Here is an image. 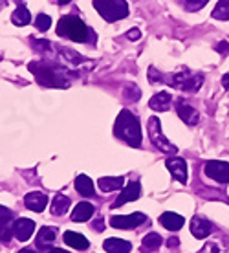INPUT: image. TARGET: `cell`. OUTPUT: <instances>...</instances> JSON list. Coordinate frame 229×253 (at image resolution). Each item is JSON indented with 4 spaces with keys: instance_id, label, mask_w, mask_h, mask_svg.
<instances>
[{
    "instance_id": "cell-23",
    "label": "cell",
    "mask_w": 229,
    "mask_h": 253,
    "mask_svg": "<svg viewBox=\"0 0 229 253\" xmlns=\"http://www.w3.org/2000/svg\"><path fill=\"white\" fill-rule=\"evenodd\" d=\"M70 209V198L63 195H57L51 202V215L53 216H61L64 215L66 211Z\"/></svg>"
},
{
    "instance_id": "cell-30",
    "label": "cell",
    "mask_w": 229,
    "mask_h": 253,
    "mask_svg": "<svg viewBox=\"0 0 229 253\" xmlns=\"http://www.w3.org/2000/svg\"><path fill=\"white\" fill-rule=\"evenodd\" d=\"M35 26H37L38 32H48V28L51 26V19L48 15H44V13H40V15H37V19H35Z\"/></svg>"
},
{
    "instance_id": "cell-33",
    "label": "cell",
    "mask_w": 229,
    "mask_h": 253,
    "mask_svg": "<svg viewBox=\"0 0 229 253\" xmlns=\"http://www.w3.org/2000/svg\"><path fill=\"white\" fill-rule=\"evenodd\" d=\"M127 37L130 39V41H138V39L141 37V33H140V30H136V28H134V30H130V32L127 33Z\"/></svg>"
},
{
    "instance_id": "cell-28",
    "label": "cell",
    "mask_w": 229,
    "mask_h": 253,
    "mask_svg": "<svg viewBox=\"0 0 229 253\" xmlns=\"http://www.w3.org/2000/svg\"><path fill=\"white\" fill-rule=\"evenodd\" d=\"M178 2L184 6V9H187V11H198V9H202L209 0H178Z\"/></svg>"
},
{
    "instance_id": "cell-27",
    "label": "cell",
    "mask_w": 229,
    "mask_h": 253,
    "mask_svg": "<svg viewBox=\"0 0 229 253\" xmlns=\"http://www.w3.org/2000/svg\"><path fill=\"white\" fill-rule=\"evenodd\" d=\"M163 244V239L158 233H147L143 237V248L145 250H158Z\"/></svg>"
},
{
    "instance_id": "cell-20",
    "label": "cell",
    "mask_w": 229,
    "mask_h": 253,
    "mask_svg": "<svg viewBox=\"0 0 229 253\" xmlns=\"http://www.w3.org/2000/svg\"><path fill=\"white\" fill-rule=\"evenodd\" d=\"M64 242H66L68 246L76 248V250H88V246H90L88 239H84V235L76 233V231H66V233H64Z\"/></svg>"
},
{
    "instance_id": "cell-6",
    "label": "cell",
    "mask_w": 229,
    "mask_h": 253,
    "mask_svg": "<svg viewBox=\"0 0 229 253\" xmlns=\"http://www.w3.org/2000/svg\"><path fill=\"white\" fill-rule=\"evenodd\" d=\"M147 130H149V138H151V143L154 147H158L159 151L165 152V154H176V147L161 134V123H159L158 118H151L149 120Z\"/></svg>"
},
{
    "instance_id": "cell-31",
    "label": "cell",
    "mask_w": 229,
    "mask_h": 253,
    "mask_svg": "<svg viewBox=\"0 0 229 253\" xmlns=\"http://www.w3.org/2000/svg\"><path fill=\"white\" fill-rule=\"evenodd\" d=\"M32 42H33V46L40 51H46V50H50L51 48V42H48V41H38V39H33Z\"/></svg>"
},
{
    "instance_id": "cell-4",
    "label": "cell",
    "mask_w": 229,
    "mask_h": 253,
    "mask_svg": "<svg viewBox=\"0 0 229 253\" xmlns=\"http://www.w3.org/2000/svg\"><path fill=\"white\" fill-rule=\"evenodd\" d=\"M57 35L76 41V42H88L90 41V30L76 15H64L63 19L59 20Z\"/></svg>"
},
{
    "instance_id": "cell-1",
    "label": "cell",
    "mask_w": 229,
    "mask_h": 253,
    "mask_svg": "<svg viewBox=\"0 0 229 253\" xmlns=\"http://www.w3.org/2000/svg\"><path fill=\"white\" fill-rule=\"evenodd\" d=\"M149 81L151 83H167L172 88L182 90V92H196L200 90L204 77L200 74H191L187 68H184L180 74H169V76H159L154 68L149 70Z\"/></svg>"
},
{
    "instance_id": "cell-15",
    "label": "cell",
    "mask_w": 229,
    "mask_h": 253,
    "mask_svg": "<svg viewBox=\"0 0 229 253\" xmlns=\"http://www.w3.org/2000/svg\"><path fill=\"white\" fill-rule=\"evenodd\" d=\"M211 231H213V224H211L207 218H204V216H192L191 233L194 235L196 239H205V237H209Z\"/></svg>"
},
{
    "instance_id": "cell-17",
    "label": "cell",
    "mask_w": 229,
    "mask_h": 253,
    "mask_svg": "<svg viewBox=\"0 0 229 253\" xmlns=\"http://www.w3.org/2000/svg\"><path fill=\"white\" fill-rule=\"evenodd\" d=\"M171 101H172V95L169 92H158L156 95L151 97L149 107L153 108V110H156V112H165L171 107Z\"/></svg>"
},
{
    "instance_id": "cell-37",
    "label": "cell",
    "mask_w": 229,
    "mask_h": 253,
    "mask_svg": "<svg viewBox=\"0 0 229 253\" xmlns=\"http://www.w3.org/2000/svg\"><path fill=\"white\" fill-rule=\"evenodd\" d=\"M176 244H178V241L172 237V241H169V246H176Z\"/></svg>"
},
{
    "instance_id": "cell-18",
    "label": "cell",
    "mask_w": 229,
    "mask_h": 253,
    "mask_svg": "<svg viewBox=\"0 0 229 253\" xmlns=\"http://www.w3.org/2000/svg\"><path fill=\"white\" fill-rule=\"evenodd\" d=\"M103 248H105L109 253H130L132 244H130L128 241L112 237V239H107V241L103 242Z\"/></svg>"
},
{
    "instance_id": "cell-13",
    "label": "cell",
    "mask_w": 229,
    "mask_h": 253,
    "mask_svg": "<svg viewBox=\"0 0 229 253\" xmlns=\"http://www.w3.org/2000/svg\"><path fill=\"white\" fill-rule=\"evenodd\" d=\"M176 112H178V116L182 118V121H185L187 125H196L198 120H200V116H198L196 110H194L187 101H184V99H178V101H176Z\"/></svg>"
},
{
    "instance_id": "cell-39",
    "label": "cell",
    "mask_w": 229,
    "mask_h": 253,
    "mask_svg": "<svg viewBox=\"0 0 229 253\" xmlns=\"http://www.w3.org/2000/svg\"><path fill=\"white\" fill-rule=\"evenodd\" d=\"M19 253H35V252H33V250H28V248H26V250H20Z\"/></svg>"
},
{
    "instance_id": "cell-36",
    "label": "cell",
    "mask_w": 229,
    "mask_h": 253,
    "mask_svg": "<svg viewBox=\"0 0 229 253\" xmlns=\"http://www.w3.org/2000/svg\"><path fill=\"white\" fill-rule=\"evenodd\" d=\"M46 253H68V252H64L63 248H53V250H48Z\"/></svg>"
},
{
    "instance_id": "cell-11",
    "label": "cell",
    "mask_w": 229,
    "mask_h": 253,
    "mask_svg": "<svg viewBox=\"0 0 229 253\" xmlns=\"http://www.w3.org/2000/svg\"><path fill=\"white\" fill-rule=\"evenodd\" d=\"M35 231V222L30 218H17L13 222V237H17L20 242H26Z\"/></svg>"
},
{
    "instance_id": "cell-19",
    "label": "cell",
    "mask_w": 229,
    "mask_h": 253,
    "mask_svg": "<svg viewBox=\"0 0 229 253\" xmlns=\"http://www.w3.org/2000/svg\"><path fill=\"white\" fill-rule=\"evenodd\" d=\"M94 211H96V208H94L92 204H88V202L77 204V208L74 209V213H72V220L74 222H86V220L92 218Z\"/></svg>"
},
{
    "instance_id": "cell-34",
    "label": "cell",
    "mask_w": 229,
    "mask_h": 253,
    "mask_svg": "<svg viewBox=\"0 0 229 253\" xmlns=\"http://www.w3.org/2000/svg\"><path fill=\"white\" fill-rule=\"evenodd\" d=\"M222 86L226 88V92L229 94V74H226V76L222 77Z\"/></svg>"
},
{
    "instance_id": "cell-7",
    "label": "cell",
    "mask_w": 229,
    "mask_h": 253,
    "mask_svg": "<svg viewBox=\"0 0 229 253\" xmlns=\"http://www.w3.org/2000/svg\"><path fill=\"white\" fill-rule=\"evenodd\" d=\"M147 222V216L143 213H132V215H123V216H112L110 218V226L115 229H136L143 226Z\"/></svg>"
},
{
    "instance_id": "cell-8",
    "label": "cell",
    "mask_w": 229,
    "mask_h": 253,
    "mask_svg": "<svg viewBox=\"0 0 229 253\" xmlns=\"http://www.w3.org/2000/svg\"><path fill=\"white\" fill-rule=\"evenodd\" d=\"M204 171L207 176L213 178L218 184H228L229 182V164H226V162L211 160V162L205 164Z\"/></svg>"
},
{
    "instance_id": "cell-29",
    "label": "cell",
    "mask_w": 229,
    "mask_h": 253,
    "mask_svg": "<svg viewBox=\"0 0 229 253\" xmlns=\"http://www.w3.org/2000/svg\"><path fill=\"white\" fill-rule=\"evenodd\" d=\"M125 99H127V101H138V99H140L141 97V90L138 88V86H136V84H127V88H125Z\"/></svg>"
},
{
    "instance_id": "cell-32",
    "label": "cell",
    "mask_w": 229,
    "mask_h": 253,
    "mask_svg": "<svg viewBox=\"0 0 229 253\" xmlns=\"http://www.w3.org/2000/svg\"><path fill=\"white\" fill-rule=\"evenodd\" d=\"M215 50H217L218 53H224V55H228V53H229V42H218V44L215 46Z\"/></svg>"
},
{
    "instance_id": "cell-2",
    "label": "cell",
    "mask_w": 229,
    "mask_h": 253,
    "mask_svg": "<svg viewBox=\"0 0 229 253\" xmlns=\"http://www.w3.org/2000/svg\"><path fill=\"white\" fill-rule=\"evenodd\" d=\"M28 68L33 76L37 77V81L44 86H51V88H66L68 81H66V72L57 64L46 63V61H33L28 64Z\"/></svg>"
},
{
    "instance_id": "cell-5",
    "label": "cell",
    "mask_w": 229,
    "mask_h": 253,
    "mask_svg": "<svg viewBox=\"0 0 229 253\" xmlns=\"http://www.w3.org/2000/svg\"><path fill=\"white\" fill-rule=\"evenodd\" d=\"M94 7L107 22H115L128 15L127 0H94Z\"/></svg>"
},
{
    "instance_id": "cell-38",
    "label": "cell",
    "mask_w": 229,
    "mask_h": 253,
    "mask_svg": "<svg viewBox=\"0 0 229 253\" xmlns=\"http://www.w3.org/2000/svg\"><path fill=\"white\" fill-rule=\"evenodd\" d=\"M61 6H64V4H68V2H72V0H57Z\"/></svg>"
},
{
    "instance_id": "cell-14",
    "label": "cell",
    "mask_w": 229,
    "mask_h": 253,
    "mask_svg": "<svg viewBox=\"0 0 229 253\" xmlns=\"http://www.w3.org/2000/svg\"><path fill=\"white\" fill-rule=\"evenodd\" d=\"M24 204L28 209H32L35 213H40L46 208V204H48V196L44 193H40V191H33V193H28L24 196Z\"/></svg>"
},
{
    "instance_id": "cell-24",
    "label": "cell",
    "mask_w": 229,
    "mask_h": 253,
    "mask_svg": "<svg viewBox=\"0 0 229 253\" xmlns=\"http://www.w3.org/2000/svg\"><path fill=\"white\" fill-rule=\"evenodd\" d=\"M123 185H125V178H121V176H105L99 180V187H101V191H105V193L117 191V189H121Z\"/></svg>"
},
{
    "instance_id": "cell-35",
    "label": "cell",
    "mask_w": 229,
    "mask_h": 253,
    "mask_svg": "<svg viewBox=\"0 0 229 253\" xmlns=\"http://www.w3.org/2000/svg\"><path fill=\"white\" fill-rule=\"evenodd\" d=\"M94 229H96V231H101V229H103V220L94 222Z\"/></svg>"
},
{
    "instance_id": "cell-40",
    "label": "cell",
    "mask_w": 229,
    "mask_h": 253,
    "mask_svg": "<svg viewBox=\"0 0 229 253\" xmlns=\"http://www.w3.org/2000/svg\"><path fill=\"white\" fill-rule=\"evenodd\" d=\"M0 6H6V0H0Z\"/></svg>"
},
{
    "instance_id": "cell-3",
    "label": "cell",
    "mask_w": 229,
    "mask_h": 253,
    "mask_svg": "<svg viewBox=\"0 0 229 253\" xmlns=\"http://www.w3.org/2000/svg\"><path fill=\"white\" fill-rule=\"evenodd\" d=\"M114 134L130 147H141V126L130 110H121L114 125Z\"/></svg>"
},
{
    "instance_id": "cell-26",
    "label": "cell",
    "mask_w": 229,
    "mask_h": 253,
    "mask_svg": "<svg viewBox=\"0 0 229 253\" xmlns=\"http://www.w3.org/2000/svg\"><path fill=\"white\" fill-rule=\"evenodd\" d=\"M213 19L229 20V0H220L217 7L213 9Z\"/></svg>"
},
{
    "instance_id": "cell-21",
    "label": "cell",
    "mask_w": 229,
    "mask_h": 253,
    "mask_svg": "<svg viewBox=\"0 0 229 253\" xmlns=\"http://www.w3.org/2000/svg\"><path fill=\"white\" fill-rule=\"evenodd\" d=\"M17 4H19V7L13 11L11 15V20L15 26H26L30 24V20H32V15H30V11H28V7L22 4V0H17Z\"/></svg>"
},
{
    "instance_id": "cell-9",
    "label": "cell",
    "mask_w": 229,
    "mask_h": 253,
    "mask_svg": "<svg viewBox=\"0 0 229 253\" xmlns=\"http://www.w3.org/2000/svg\"><path fill=\"white\" fill-rule=\"evenodd\" d=\"M13 218L15 215L11 209L0 206V242L4 244H7L13 237Z\"/></svg>"
},
{
    "instance_id": "cell-16",
    "label": "cell",
    "mask_w": 229,
    "mask_h": 253,
    "mask_svg": "<svg viewBox=\"0 0 229 253\" xmlns=\"http://www.w3.org/2000/svg\"><path fill=\"white\" fill-rule=\"evenodd\" d=\"M159 222H161V226L165 229H169V231H178L185 224V218L182 215L172 213V211H167V213H163V215L159 216Z\"/></svg>"
},
{
    "instance_id": "cell-22",
    "label": "cell",
    "mask_w": 229,
    "mask_h": 253,
    "mask_svg": "<svg viewBox=\"0 0 229 253\" xmlns=\"http://www.w3.org/2000/svg\"><path fill=\"white\" fill-rule=\"evenodd\" d=\"M76 189L79 195L83 196H94V184H92V180H90L86 174H79L76 178Z\"/></svg>"
},
{
    "instance_id": "cell-10",
    "label": "cell",
    "mask_w": 229,
    "mask_h": 253,
    "mask_svg": "<svg viewBox=\"0 0 229 253\" xmlns=\"http://www.w3.org/2000/svg\"><path fill=\"white\" fill-rule=\"evenodd\" d=\"M165 165L176 182H180V184H185V182H187V164H185L184 158L172 156V158L167 160Z\"/></svg>"
},
{
    "instance_id": "cell-25",
    "label": "cell",
    "mask_w": 229,
    "mask_h": 253,
    "mask_svg": "<svg viewBox=\"0 0 229 253\" xmlns=\"http://www.w3.org/2000/svg\"><path fill=\"white\" fill-rule=\"evenodd\" d=\"M53 241H55V229L53 228H42L40 231H38V235H37V246L38 248L46 250L50 244H53ZM46 252H48V250H46Z\"/></svg>"
},
{
    "instance_id": "cell-12",
    "label": "cell",
    "mask_w": 229,
    "mask_h": 253,
    "mask_svg": "<svg viewBox=\"0 0 229 253\" xmlns=\"http://www.w3.org/2000/svg\"><path fill=\"white\" fill-rule=\"evenodd\" d=\"M141 195V185L140 182H130V184L125 187V189L121 191V195L117 196V200H115L114 208H119L123 204L127 202H132V200H138Z\"/></svg>"
}]
</instances>
